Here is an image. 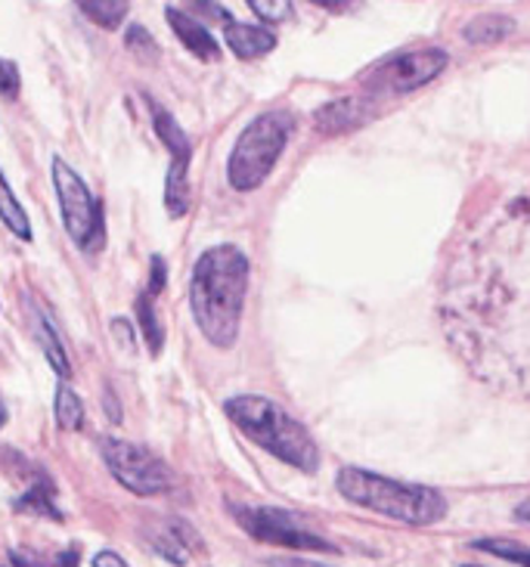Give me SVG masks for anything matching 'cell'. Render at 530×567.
<instances>
[{
	"label": "cell",
	"instance_id": "cell-1",
	"mask_svg": "<svg viewBox=\"0 0 530 567\" xmlns=\"http://www.w3.org/2000/svg\"><path fill=\"white\" fill-rule=\"evenodd\" d=\"M444 329L478 379L530 391V199L481 233L447 279Z\"/></svg>",
	"mask_w": 530,
	"mask_h": 567
},
{
	"label": "cell",
	"instance_id": "cell-2",
	"mask_svg": "<svg viewBox=\"0 0 530 567\" xmlns=\"http://www.w3.org/2000/svg\"><path fill=\"white\" fill-rule=\"evenodd\" d=\"M252 264L243 248L212 246L198 255L190 279V307L208 344L230 351L239 338Z\"/></svg>",
	"mask_w": 530,
	"mask_h": 567
},
{
	"label": "cell",
	"instance_id": "cell-3",
	"mask_svg": "<svg viewBox=\"0 0 530 567\" xmlns=\"http://www.w3.org/2000/svg\"><path fill=\"white\" fill-rule=\"evenodd\" d=\"M224 413L248 441H255L261 450H267L279 462H286L304 475H314L319 468V446L310 437V431L271 398L236 394L224 400Z\"/></svg>",
	"mask_w": 530,
	"mask_h": 567
},
{
	"label": "cell",
	"instance_id": "cell-4",
	"mask_svg": "<svg viewBox=\"0 0 530 567\" xmlns=\"http://www.w3.org/2000/svg\"><path fill=\"white\" fill-rule=\"evenodd\" d=\"M335 484L348 503L369 508V512H376L381 518H391V522L431 527L447 515V499L435 487L395 481V477L376 475V472H366L357 465L342 468Z\"/></svg>",
	"mask_w": 530,
	"mask_h": 567
},
{
	"label": "cell",
	"instance_id": "cell-5",
	"mask_svg": "<svg viewBox=\"0 0 530 567\" xmlns=\"http://www.w3.org/2000/svg\"><path fill=\"white\" fill-rule=\"evenodd\" d=\"M295 131V115L286 109L261 112L245 124L227 158V181L236 193H255L271 177L279 155L286 153L288 137Z\"/></svg>",
	"mask_w": 530,
	"mask_h": 567
},
{
	"label": "cell",
	"instance_id": "cell-6",
	"mask_svg": "<svg viewBox=\"0 0 530 567\" xmlns=\"http://www.w3.org/2000/svg\"><path fill=\"white\" fill-rule=\"evenodd\" d=\"M53 189L60 199L62 227L81 251H100L106 243L103 205L91 196V186L65 158H53Z\"/></svg>",
	"mask_w": 530,
	"mask_h": 567
},
{
	"label": "cell",
	"instance_id": "cell-7",
	"mask_svg": "<svg viewBox=\"0 0 530 567\" xmlns=\"http://www.w3.org/2000/svg\"><path fill=\"white\" fill-rule=\"evenodd\" d=\"M450 65V53L440 47H419V50H404L388 60L376 62L373 69H366L360 75V84L366 87L369 96H381V93H412L431 84L440 78Z\"/></svg>",
	"mask_w": 530,
	"mask_h": 567
},
{
	"label": "cell",
	"instance_id": "cell-8",
	"mask_svg": "<svg viewBox=\"0 0 530 567\" xmlns=\"http://www.w3.org/2000/svg\"><path fill=\"white\" fill-rule=\"evenodd\" d=\"M100 450H103L109 475L134 496H162V493L174 487L171 468L155 453H150L146 446L131 444V441H122V437H103Z\"/></svg>",
	"mask_w": 530,
	"mask_h": 567
},
{
	"label": "cell",
	"instance_id": "cell-9",
	"mask_svg": "<svg viewBox=\"0 0 530 567\" xmlns=\"http://www.w3.org/2000/svg\"><path fill=\"white\" fill-rule=\"evenodd\" d=\"M233 518L239 522L243 530L261 543L273 546H286L295 553H338L329 539L317 537L314 530H307L295 522V515H288L283 508H264V506H236Z\"/></svg>",
	"mask_w": 530,
	"mask_h": 567
},
{
	"label": "cell",
	"instance_id": "cell-10",
	"mask_svg": "<svg viewBox=\"0 0 530 567\" xmlns=\"http://www.w3.org/2000/svg\"><path fill=\"white\" fill-rule=\"evenodd\" d=\"M373 103L366 96H338L314 112V127L323 137H342L369 122Z\"/></svg>",
	"mask_w": 530,
	"mask_h": 567
},
{
	"label": "cell",
	"instance_id": "cell-11",
	"mask_svg": "<svg viewBox=\"0 0 530 567\" xmlns=\"http://www.w3.org/2000/svg\"><path fill=\"white\" fill-rule=\"evenodd\" d=\"M165 19L174 38L181 41L198 62H221L224 56V47L217 44L212 31L205 22H198L196 16L186 13V10H177V7H165Z\"/></svg>",
	"mask_w": 530,
	"mask_h": 567
},
{
	"label": "cell",
	"instance_id": "cell-12",
	"mask_svg": "<svg viewBox=\"0 0 530 567\" xmlns=\"http://www.w3.org/2000/svg\"><path fill=\"white\" fill-rule=\"evenodd\" d=\"M224 41L233 50V56L243 62L261 60V56H267L276 50V38H273L271 29H264V25H248V22H236V19H230L224 22Z\"/></svg>",
	"mask_w": 530,
	"mask_h": 567
},
{
	"label": "cell",
	"instance_id": "cell-13",
	"mask_svg": "<svg viewBox=\"0 0 530 567\" xmlns=\"http://www.w3.org/2000/svg\"><path fill=\"white\" fill-rule=\"evenodd\" d=\"M152 106V127H155V137L165 143V150L171 153V171H186L190 174V162H193V143L186 137L181 124L174 122V115L165 106Z\"/></svg>",
	"mask_w": 530,
	"mask_h": 567
},
{
	"label": "cell",
	"instance_id": "cell-14",
	"mask_svg": "<svg viewBox=\"0 0 530 567\" xmlns=\"http://www.w3.org/2000/svg\"><path fill=\"white\" fill-rule=\"evenodd\" d=\"M512 34H516V19L506 13H481L462 25V38L475 47L500 44Z\"/></svg>",
	"mask_w": 530,
	"mask_h": 567
},
{
	"label": "cell",
	"instance_id": "cell-15",
	"mask_svg": "<svg viewBox=\"0 0 530 567\" xmlns=\"http://www.w3.org/2000/svg\"><path fill=\"white\" fill-rule=\"evenodd\" d=\"M16 512H29V515L50 518V522H62V512L57 506V496H53V481L44 475H34L29 491L16 499Z\"/></svg>",
	"mask_w": 530,
	"mask_h": 567
},
{
	"label": "cell",
	"instance_id": "cell-16",
	"mask_svg": "<svg viewBox=\"0 0 530 567\" xmlns=\"http://www.w3.org/2000/svg\"><path fill=\"white\" fill-rule=\"evenodd\" d=\"M190 534H193V530L183 522H171L167 524V530L152 534V549L162 555L165 561H171V565L183 567L190 561V546H186V543H193Z\"/></svg>",
	"mask_w": 530,
	"mask_h": 567
},
{
	"label": "cell",
	"instance_id": "cell-17",
	"mask_svg": "<svg viewBox=\"0 0 530 567\" xmlns=\"http://www.w3.org/2000/svg\"><path fill=\"white\" fill-rule=\"evenodd\" d=\"M34 338H38V344H41V351H44L50 369L60 375L62 382H69V379H72V363H69V353H65V348H62V341H60V336H57V329H53V322L47 320L44 313L34 320Z\"/></svg>",
	"mask_w": 530,
	"mask_h": 567
},
{
	"label": "cell",
	"instance_id": "cell-18",
	"mask_svg": "<svg viewBox=\"0 0 530 567\" xmlns=\"http://www.w3.org/2000/svg\"><path fill=\"white\" fill-rule=\"evenodd\" d=\"M75 7L100 29H122L124 19L131 13V0H75Z\"/></svg>",
	"mask_w": 530,
	"mask_h": 567
},
{
	"label": "cell",
	"instance_id": "cell-19",
	"mask_svg": "<svg viewBox=\"0 0 530 567\" xmlns=\"http://www.w3.org/2000/svg\"><path fill=\"white\" fill-rule=\"evenodd\" d=\"M0 224L13 233L16 239L31 243V220L29 215H26V208H22L19 199L13 196V189H10V184H7L3 171H0Z\"/></svg>",
	"mask_w": 530,
	"mask_h": 567
},
{
	"label": "cell",
	"instance_id": "cell-20",
	"mask_svg": "<svg viewBox=\"0 0 530 567\" xmlns=\"http://www.w3.org/2000/svg\"><path fill=\"white\" fill-rule=\"evenodd\" d=\"M134 310H136V320H140V332H143L146 348H150L152 357H159L162 348H165V329H162V322H159V313H155V305H152L150 291L136 295Z\"/></svg>",
	"mask_w": 530,
	"mask_h": 567
},
{
	"label": "cell",
	"instance_id": "cell-21",
	"mask_svg": "<svg viewBox=\"0 0 530 567\" xmlns=\"http://www.w3.org/2000/svg\"><path fill=\"white\" fill-rule=\"evenodd\" d=\"M53 415H57V425H60L62 431H81V425H84V400L78 398L75 388L69 382H62L60 388H57Z\"/></svg>",
	"mask_w": 530,
	"mask_h": 567
},
{
	"label": "cell",
	"instance_id": "cell-22",
	"mask_svg": "<svg viewBox=\"0 0 530 567\" xmlns=\"http://www.w3.org/2000/svg\"><path fill=\"white\" fill-rule=\"evenodd\" d=\"M475 549H478V553L493 555V558H502V561H512V565L518 567H530V546L518 543V539H475Z\"/></svg>",
	"mask_w": 530,
	"mask_h": 567
},
{
	"label": "cell",
	"instance_id": "cell-23",
	"mask_svg": "<svg viewBox=\"0 0 530 567\" xmlns=\"http://www.w3.org/2000/svg\"><path fill=\"white\" fill-rule=\"evenodd\" d=\"M124 44H128V50L134 53L136 60H143V62H155L159 60V44L152 41V34L143 25H131V29L124 31Z\"/></svg>",
	"mask_w": 530,
	"mask_h": 567
},
{
	"label": "cell",
	"instance_id": "cell-24",
	"mask_svg": "<svg viewBox=\"0 0 530 567\" xmlns=\"http://www.w3.org/2000/svg\"><path fill=\"white\" fill-rule=\"evenodd\" d=\"M245 3L252 7V13L258 16L261 22H271V25H283L295 13L292 0H245Z\"/></svg>",
	"mask_w": 530,
	"mask_h": 567
},
{
	"label": "cell",
	"instance_id": "cell-25",
	"mask_svg": "<svg viewBox=\"0 0 530 567\" xmlns=\"http://www.w3.org/2000/svg\"><path fill=\"white\" fill-rule=\"evenodd\" d=\"M19 87H22L19 65H16L13 60H3V56H0V96L16 100V96H19Z\"/></svg>",
	"mask_w": 530,
	"mask_h": 567
},
{
	"label": "cell",
	"instance_id": "cell-26",
	"mask_svg": "<svg viewBox=\"0 0 530 567\" xmlns=\"http://www.w3.org/2000/svg\"><path fill=\"white\" fill-rule=\"evenodd\" d=\"M109 329H112V338L119 341V348L124 353H134L136 344H134V326L124 320V317H115V320L109 322Z\"/></svg>",
	"mask_w": 530,
	"mask_h": 567
},
{
	"label": "cell",
	"instance_id": "cell-27",
	"mask_svg": "<svg viewBox=\"0 0 530 567\" xmlns=\"http://www.w3.org/2000/svg\"><path fill=\"white\" fill-rule=\"evenodd\" d=\"M165 282H167L165 258H162V255H152V261H150V286H146V291H150L152 298H155V295H162V289H165Z\"/></svg>",
	"mask_w": 530,
	"mask_h": 567
},
{
	"label": "cell",
	"instance_id": "cell-28",
	"mask_svg": "<svg viewBox=\"0 0 530 567\" xmlns=\"http://www.w3.org/2000/svg\"><path fill=\"white\" fill-rule=\"evenodd\" d=\"M186 3H190V7H193L196 13H205V16H212V19H217L221 25H224V22H230V19H233V16H230L227 7H221L217 0H186Z\"/></svg>",
	"mask_w": 530,
	"mask_h": 567
},
{
	"label": "cell",
	"instance_id": "cell-29",
	"mask_svg": "<svg viewBox=\"0 0 530 567\" xmlns=\"http://www.w3.org/2000/svg\"><path fill=\"white\" fill-rule=\"evenodd\" d=\"M314 7H323L329 13H348L354 7H360V0H310Z\"/></svg>",
	"mask_w": 530,
	"mask_h": 567
},
{
	"label": "cell",
	"instance_id": "cell-30",
	"mask_svg": "<svg viewBox=\"0 0 530 567\" xmlns=\"http://www.w3.org/2000/svg\"><path fill=\"white\" fill-rule=\"evenodd\" d=\"M93 567H128V561H124L122 555L112 553V549H103V553L93 555Z\"/></svg>",
	"mask_w": 530,
	"mask_h": 567
},
{
	"label": "cell",
	"instance_id": "cell-31",
	"mask_svg": "<svg viewBox=\"0 0 530 567\" xmlns=\"http://www.w3.org/2000/svg\"><path fill=\"white\" fill-rule=\"evenodd\" d=\"M267 567H329L323 561H310V558H271Z\"/></svg>",
	"mask_w": 530,
	"mask_h": 567
},
{
	"label": "cell",
	"instance_id": "cell-32",
	"mask_svg": "<svg viewBox=\"0 0 530 567\" xmlns=\"http://www.w3.org/2000/svg\"><path fill=\"white\" fill-rule=\"evenodd\" d=\"M10 558H13L16 567H44V565H38V561L26 553H10Z\"/></svg>",
	"mask_w": 530,
	"mask_h": 567
},
{
	"label": "cell",
	"instance_id": "cell-33",
	"mask_svg": "<svg viewBox=\"0 0 530 567\" xmlns=\"http://www.w3.org/2000/svg\"><path fill=\"white\" fill-rule=\"evenodd\" d=\"M106 415L112 419V422H122V413H119V403H115V398L112 394H106Z\"/></svg>",
	"mask_w": 530,
	"mask_h": 567
},
{
	"label": "cell",
	"instance_id": "cell-34",
	"mask_svg": "<svg viewBox=\"0 0 530 567\" xmlns=\"http://www.w3.org/2000/svg\"><path fill=\"white\" fill-rule=\"evenodd\" d=\"M516 518H518V522L530 524V499H524V503H518V508H516Z\"/></svg>",
	"mask_w": 530,
	"mask_h": 567
},
{
	"label": "cell",
	"instance_id": "cell-35",
	"mask_svg": "<svg viewBox=\"0 0 530 567\" xmlns=\"http://www.w3.org/2000/svg\"><path fill=\"white\" fill-rule=\"evenodd\" d=\"M57 565H60V567H78V553H62L60 558H57Z\"/></svg>",
	"mask_w": 530,
	"mask_h": 567
},
{
	"label": "cell",
	"instance_id": "cell-36",
	"mask_svg": "<svg viewBox=\"0 0 530 567\" xmlns=\"http://www.w3.org/2000/svg\"><path fill=\"white\" fill-rule=\"evenodd\" d=\"M7 425V406H3V400H0V429Z\"/></svg>",
	"mask_w": 530,
	"mask_h": 567
},
{
	"label": "cell",
	"instance_id": "cell-37",
	"mask_svg": "<svg viewBox=\"0 0 530 567\" xmlns=\"http://www.w3.org/2000/svg\"><path fill=\"white\" fill-rule=\"evenodd\" d=\"M462 567H481V565H462Z\"/></svg>",
	"mask_w": 530,
	"mask_h": 567
}]
</instances>
